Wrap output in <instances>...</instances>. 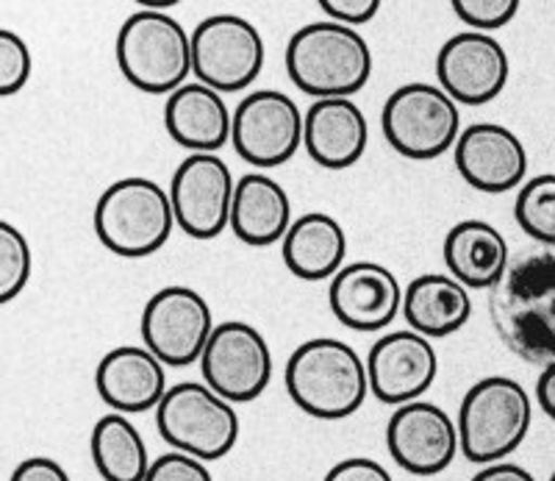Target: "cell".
Instances as JSON below:
<instances>
[{"label": "cell", "mask_w": 555, "mask_h": 481, "mask_svg": "<svg viewBox=\"0 0 555 481\" xmlns=\"http://www.w3.org/2000/svg\"><path fill=\"white\" fill-rule=\"evenodd\" d=\"M489 317L503 345L533 365L555 362V248L508 262L489 292Z\"/></svg>", "instance_id": "cell-1"}, {"label": "cell", "mask_w": 555, "mask_h": 481, "mask_svg": "<svg viewBox=\"0 0 555 481\" xmlns=\"http://www.w3.org/2000/svg\"><path fill=\"white\" fill-rule=\"evenodd\" d=\"M286 393L292 404L317 420H345L370 395L366 365L359 351L334 337H314L286 359Z\"/></svg>", "instance_id": "cell-2"}, {"label": "cell", "mask_w": 555, "mask_h": 481, "mask_svg": "<svg viewBox=\"0 0 555 481\" xmlns=\"http://www.w3.org/2000/svg\"><path fill=\"white\" fill-rule=\"evenodd\" d=\"M286 73L304 96L317 101L353 98L373 76V51L356 28L322 20L292 34Z\"/></svg>", "instance_id": "cell-3"}, {"label": "cell", "mask_w": 555, "mask_h": 481, "mask_svg": "<svg viewBox=\"0 0 555 481\" xmlns=\"http://www.w3.org/2000/svg\"><path fill=\"white\" fill-rule=\"evenodd\" d=\"M533 401L519 381L489 376L473 384L459 409V451L475 465L505 463L528 438Z\"/></svg>", "instance_id": "cell-4"}, {"label": "cell", "mask_w": 555, "mask_h": 481, "mask_svg": "<svg viewBox=\"0 0 555 481\" xmlns=\"http://www.w3.org/2000/svg\"><path fill=\"white\" fill-rule=\"evenodd\" d=\"M92 223L101 245L114 256L145 260L167 245L176 215L165 187L145 176H128L103 190Z\"/></svg>", "instance_id": "cell-5"}, {"label": "cell", "mask_w": 555, "mask_h": 481, "mask_svg": "<svg viewBox=\"0 0 555 481\" xmlns=\"http://www.w3.org/2000/svg\"><path fill=\"white\" fill-rule=\"evenodd\" d=\"M114 56L122 78L147 96H170L192 76V39L167 12H133L117 34Z\"/></svg>", "instance_id": "cell-6"}, {"label": "cell", "mask_w": 555, "mask_h": 481, "mask_svg": "<svg viewBox=\"0 0 555 481\" xmlns=\"http://www.w3.org/2000/svg\"><path fill=\"white\" fill-rule=\"evenodd\" d=\"M156 426L172 451L195 456L201 463H217L231 454L240 440V415L234 404L201 381L167 387L165 398L156 406Z\"/></svg>", "instance_id": "cell-7"}, {"label": "cell", "mask_w": 555, "mask_h": 481, "mask_svg": "<svg viewBox=\"0 0 555 481\" xmlns=\"http://www.w3.org/2000/svg\"><path fill=\"white\" fill-rule=\"evenodd\" d=\"M384 137L400 156L430 162L455 145L461 134L459 103L436 84L414 81L395 89L380 112Z\"/></svg>", "instance_id": "cell-8"}, {"label": "cell", "mask_w": 555, "mask_h": 481, "mask_svg": "<svg viewBox=\"0 0 555 481\" xmlns=\"http://www.w3.org/2000/svg\"><path fill=\"white\" fill-rule=\"evenodd\" d=\"M192 39V76L197 84L225 92H242L264 71V39L240 14H211L201 20Z\"/></svg>", "instance_id": "cell-9"}, {"label": "cell", "mask_w": 555, "mask_h": 481, "mask_svg": "<svg viewBox=\"0 0 555 481\" xmlns=\"http://www.w3.org/2000/svg\"><path fill=\"white\" fill-rule=\"evenodd\" d=\"M197 362L203 384L228 404H250L272 381L270 342L245 320L217 324Z\"/></svg>", "instance_id": "cell-10"}, {"label": "cell", "mask_w": 555, "mask_h": 481, "mask_svg": "<svg viewBox=\"0 0 555 481\" xmlns=\"http://www.w3.org/2000/svg\"><path fill=\"white\" fill-rule=\"evenodd\" d=\"M142 342L165 368H190L201 359L215 315L206 298L192 287L172 284L153 292L139 320Z\"/></svg>", "instance_id": "cell-11"}, {"label": "cell", "mask_w": 555, "mask_h": 481, "mask_svg": "<svg viewBox=\"0 0 555 481\" xmlns=\"http://www.w3.org/2000/svg\"><path fill=\"white\" fill-rule=\"evenodd\" d=\"M231 145L250 167H281L304 148V112L278 89H256L231 112Z\"/></svg>", "instance_id": "cell-12"}, {"label": "cell", "mask_w": 555, "mask_h": 481, "mask_svg": "<svg viewBox=\"0 0 555 481\" xmlns=\"http://www.w3.org/2000/svg\"><path fill=\"white\" fill-rule=\"evenodd\" d=\"M234 173L217 153H192L178 165L170 185L176 226L192 240H215L228 228Z\"/></svg>", "instance_id": "cell-13"}, {"label": "cell", "mask_w": 555, "mask_h": 481, "mask_svg": "<svg viewBox=\"0 0 555 481\" xmlns=\"http://www.w3.org/2000/svg\"><path fill=\"white\" fill-rule=\"evenodd\" d=\"M512 62L498 37L480 31H461L442 45L436 56V87L453 103L483 106L494 101L508 84Z\"/></svg>", "instance_id": "cell-14"}, {"label": "cell", "mask_w": 555, "mask_h": 481, "mask_svg": "<svg viewBox=\"0 0 555 481\" xmlns=\"http://www.w3.org/2000/svg\"><path fill=\"white\" fill-rule=\"evenodd\" d=\"M386 448L391 459L411 476H436L459 456V429L442 406L411 401L391 412L386 423Z\"/></svg>", "instance_id": "cell-15"}, {"label": "cell", "mask_w": 555, "mask_h": 481, "mask_svg": "<svg viewBox=\"0 0 555 481\" xmlns=\"http://www.w3.org/2000/svg\"><path fill=\"white\" fill-rule=\"evenodd\" d=\"M366 381L370 393L386 406H403L420 401L439 374V356L434 342L414 331L384 334L366 356Z\"/></svg>", "instance_id": "cell-16"}, {"label": "cell", "mask_w": 555, "mask_h": 481, "mask_svg": "<svg viewBox=\"0 0 555 481\" xmlns=\"http://www.w3.org/2000/svg\"><path fill=\"white\" fill-rule=\"evenodd\" d=\"M453 156L459 176L473 190L489 195L517 190L528 176V151L522 140L500 123H473L461 128Z\"/></svg>", "instance_id": "cell-17"}, {"label": "cell", "mask_w": 555, "mask_h": 481, "mask_svg": "<svg viewBox=\"0 0 555 481\" xmlns=\"http://www.w3.org/2000/svg\"><path fill=\"white\" fill-rule=\"evenodd\" d=\"M328 304L347 329L380 331L400 315L403 287L378 262H350L331 279Z\"/></svg>", "instance_id": "cell-18"}, {"label": "cell", "mask_w": 555, "mask_h": 481, "mask_svg": "<svg viewBox=\"0 0 555 481\" xmlns=\"http://www.w3.org/2000/svg\"><path fill=\"white\" fill-rule=\"evenodd\" d=\"M95 390L108 409L126 418L151 412L167 393V368L145 345H117L98 362Z\"/></svg>", "instance_id": "cell-19"}, {"label": "cell", "mask_w": 555, "mask_h": 481, "mask_svg": "<svg viewBox=\"0 0 555 481\" xmlns=\"http://www.w3.org/2000/svg\"><path fill=\"white\" fill-rule=\"evenodd\" d=\"M370 145V123L353 98L314 101L304 114V148L325 170H347Z\"/></svg>", "instance_id": "cell-20"}, {"label": "cell", "mask_w": 555, "mask_h": 481, "mask_svg": "<svg viewBox=\"0 0 555 481\" xmlns=\"http://www.w3.org/2000/svg\"><path fill=\"white\" fill-rule=\"evenodd\" d=\"M165 128L186 151L217 153L231 142V109L220 92L186 81L167 96Z\"/></svg>", "instance_id": "cell-21"}, {"label": "cell", "mask_w": 555, "mask_h": 481, "mask_svg": "<svg viewBox=\"0 0 555 481\" xmlns=\"http://www.w3.org/2000/svg\"><path fill=\"white\" fill-rule=\"evenodd\" d=\"M292 226V201L286 190L267 173H245L234 185L228 228L250 248H270L286 237Z\"/></svg>", "instance_id": "cell-22"}, {"label": "cell", "mask_w": 555, "mask_h": 481, "mask_svg": "<svg viewBox=\"0 0 555 481\" xmlns=\"http://www.w3.org/2000/svg\"><path fill=\"white\" fill-rule=\"evenodd\" d=\"M409 331L425 340H442L467 326L473 317V298L467 287L442 276V273H425L411 279L403 290L400 304Z\"/></svg>", "instance_id": "cell-23"}, {"label": "cell", "mask_w": 555, "mask_h": 481, "mask_svg": "<svg viewBox=\"0 0 555 481\" xmlns=\"http://www.w3.org/2000/svg\"><path fill=\"white\" fill-rule=\"evenodd\" d=\"M512 262L508 242L492 223L461 220L444 237V265L450 279L467 290H492Z\"/></svg>", "instance_id": "cell-24"}, {"label": "cell", "mask_w": 555, "mask_h": 481, "mask_svg": "<svg viewBox=\"0 0 555 481\" xmlns=\"http://www.w3.org/2000/svg\"><path fill=\"white\" fill-rule=\"evenodd\" d=\"M286 270L300 281L334 279L345 267L347 235L336 217L325 212H306L289 226L281 240Z\"/></svg>", "instance_id": "cell-25"}, {"label": "cell", "mask_w": 555, "mask_h": 481, "mask_svg": "<svg viewBox=\"0 0 555 481\" xmlns=\"http://www.w3.org/2000/svg\"><path fill=\"white\" fill-rule=\"evenodd\" d=\"M89 454L103 481H142L151 468L145 438L120 412H108L98 420L89 438Z\"/></svg>", "instance_id": "cell-26"}, {"label": "cell", "mask_w": 555, "mask_h": 481, "mask_svg": "<svg viewBox=\"0 0 555 481\" xmlns=\"http://www.w3.org/2000/svg\"><path fill=\"white\" fill-rule=\"evenodd\" d=\"M514 217L530 240L555 248V173L533 176L519 187Z\"/></svg>", "instance_id": "cell-27"}, {"label": "cell", "mask_w": 555, "mask_h": 481, "mask_svg": "<svg viewBox=\"0 0 555 481\" xmlns=\"http://www.w3.org/2000/svg\"><path fill=\"white\" fill-rule=\"evenodd\" d=\"M31 273L34 254L28 237L9 220H0V306L12 304L26 290Z\"/></svg>", "instance_id": "cell-28"}, {"label": "cell", "mask_w": 555, "mask_h": 481, "mask_svg": "<svg viewBox=\"0 0 555 481\" xmlns=\"http://www.w3.org/2000/svg\"><path fill=\"white\" fill-rule=\"evenodd\" d=\"M31 73L34 56L26 39L9 28H0V98H12L20 89H26Z\"/></svg>", "instance_id": "cell-29"}, {"label": "cell", "mask_w": 555, "mask_h": 481, "mask_svg": "<svg viewBox=\"0 0 555 481\" xmlns=\"http://www.w3.org/2000/svg\"><path fill=\"white\" fill-rule=\"evenodd\" d=\"M453 12L469 31L492 34L517 17L519 0H453Z\"/></svg>", "instance_id": "cell-30"}, {"label": "cell", "mask_w": 555, "mask_h": 481, "mask_svg": "<svg viewBox=\"0 0 555 481\" xmlns=\"http://www.w3.org/2000/svg\"><path fill=\"white\" fill-rule=\"evenodd\" d=\"M142 481H215V476L206 468V463L195 456L170 451V454L153 459Z\"/></svg>", "instance_id": "cell-31"}, {"label": "cell", "mask_w": 555, "mask_h": 481, "mask_svg": "<svg viewBox=\"0 0 555 481\" xmlns=\"http://www.w3.org/2000/svg\"><path fill=\"white\" fill-rule=\"evenodd\" d=\"M320 9L331 17V23L356 28L364 26L378 14L380 0H320Z\"/></svg>", "instance_id": "cell-32"}, {"label": "cell", "mask_w": 555, "mask_h": 481, "mask_svg": "<svg viewBox=\"0 0 555 481\" xmlns=\"http://www.w3.org/2000/svg\"><path fill=\"white\" fill-rule=\"evenodd\" d=\"M322 481H395L389 470L370 456H347L325 473Z\"/></svg>", "instance_id": "cell-33"}, {"label": "cell", "mask_w": 555, "mask_h": 481, "mask_svg": "<svg viewBox=\"0 0 555 481\" xmlns=\"http://www.w3.org/2000/svg\"><path fill=\"white\" fill-rule=\"evenodd\" d=\"M9 481H73L51 456H28L12 470Z\"/></svg>", "instance_id": "cell-34"}, {"label": "cell", "mask_w": 555, "mask_h": 481, "mask_svg": "<svg viewBox=\"0 0 555 481\" xmlns=\"http://www.w3.org/2000/svg\"><path fill=\"white\" fill-rule=\"evenodd\" d=\"M469 481H539V479L530 473V470H525L522 465L494 463V465H486L483 470H478Z\"/></svg>", "instance_id": "cell-35"}, {"label": "cell", "mask_w": 555, "mask_h": 481, "mask_svg": "<svg viewBox=\"0 0 555 481\" xmlns=\"http://www.w3.org/2000/svg\"><path fill=\"white\" fill-rule=\"evenodd\" d=\"M537 401L547 418L555 420V362L542 370L537 381Z\"/></svg>", "instance_id": "cell-36"}, {"label": "cell", "mask_w": 555, "mask_h": 481, "mask_svg": "<svg viewBox=\"0 0 555 481\" xmlns=\"http://www.w3.org/2000/svg\"><path fill=\"white\" fill-rule=\"evenodd\" d=\"M550 481H555V470H553V476H550Z\"/></svg>", "instance_id": "cell-37"}]
</instances>
